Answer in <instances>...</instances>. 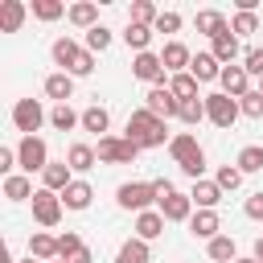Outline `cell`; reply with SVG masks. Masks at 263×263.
Here are the masks:
<instances>
[{"label":"cell","instance_id":"cell-44","mask_svg":"<svg viewBox=\"0 0 263 263\" xmlns=\"http://www.w3.org/2000/svg\"><path fill=\"white\" fill-rule=\"evenodd\" d=\"M66 74H74V78H86V74H95V53H90V49L82 45V53L74 58V66H70Z\"/></svg>","mask_w":263,"mask_h":263},{"label":"cell","instance_id":"cell-50","mask_svg":"<svg viewBox=\"0 0 263 263\" xmlns=\"http://www.w3.org/2000/svg\"><path fill=\"white\" fill-rule=\"evenodd\" d=\"M66 263H95V255H90V247H82V251H74Z\"/></svg>","mask_w":263,"mask_h":263},{"label":"cell","instance_id":"cell-41","mask_svg":"<svg viewBox=\"0 0 263 263\" xmlns=\"http://www.w3.org/2000/svg\"><path fill=\"white\" fill-rule=\"evenodd\" d=\"M82 45H86L90 53H103V49L111 45V29H107V25H95V29L82 37Z\"/></svg>","mask_w":263,"mask_h":263},{"label":"cell","instance_id":"cell-33","mask_svg":"<svg viewBox=\"0 0 263 263\" xmlns=\"http://www.w3.org/2000/svg\"><path fill=\"white\" fill-rule=\"evenodd\" d=\"M205 255H210L214 263H234V259H238V247H234L230 234H218L214 242H205Z\"/></svg>","mask_w":263,"mask_h":263},{"label":"cell","instance_id":"cell-43","mask_svg":"<svg viewBox=\"0 0 263 263\" xmlns=\"http://www.w3.org/2000/svg\"><path fill=\"white\" fill-rule=\"evenodd\" d=\"M242 70H247L251 78H263V45H251V49L242 53Z\"/></svg>","mask_w":263,"mask_h":263},{"label":"cell","instance_id":"cell-49","mask_svg":"<svg viewBox=\"0 0 263 263\" xmlns=\"http://www.w3.org/2000/svg\"><path fill=\"white\" fill-rule=\"evenodd\" d=\"M12 168H21V164H16V148H0V173L12 177Z\"/></svg>","mask_w":263,"mask_h":263},{"label":"cell","instance_id":"cell-36","mask_svg":"<svg viewBox=\"0 0 263 263\" xmlns=\"http://www.w3.org/2000/svg\"><path fill=\"white\" fill-rule=\"evenodd\" d=\"M29 12H33L37 21H45V25H49V21H58V16H66L70 8H66L62 0H33V4H29Z\"/></svg>","mask_w":263,"mask_h":263},{"label":"cell","instance_id":"cell-53","mask_svg":"<svg viewBox=\"0 0 263 263\" xmlns=\"http://www.w3.org/2000/svg\"><path fill=\"white\" fill-rule=\"evenodd\" d=\"M21 263H41V259H33V255H29V259H21Z\"/></svg>","mask_w":263,"mask_h":263},{"label":"cell","instance_id":"cell-15","mask_svg":"<svg viewBox=\"0 0 263 263\" xmlns=\"http://www.w3.org/2000/svg\"><path fill=\"white\" fill-rule=\"evenodd\" d=\"M70 181H74V168L66 160H49V168L41 173V189H49V193H66Z\"/></svg>","mask_w":263,"mask_h":263},{"label":"cell","instance_id":"cell-11","mask_svg":"<svg viewBox=\"0 0 263 263\" xmlns=\"http://www.w3.org/2000/svg\"><path fill=\"white\" fill-rule=\"evenodd\" d=\"M189 234L201 238V242H214V238L222 234V218H218V210H197V214L189 218Z\"/></svg>","mask_w":263,"mask_h":263},{"label":"cell","instance_id":"cell-13","mask_svg":"<svg viewBox=\"0 0 263 263\" xmlns=\"http://www.w3.org/2000/svg\"><path fill=\"white\" fill-rule=\"evenodd\" d=\"M45 99H53V107L58 103H70L74 99V74H66V70H53V74H45Z\"/></svg>","mask_w":263,"mask_h":263},{"label":"cell","instance_id":"cell-17","mask_svg":"<svg viewBox=\"0 0 263 263\" xmlns=\"http://www.w3.org/2000/svg\"><path fill=\"white\" fill-rule=\"evenodd\" d=\"M189 74L197 78V82H218L222 78V62L205 49V53H193V62H189Z\"/></svg>","mask_w":263,"mask_h":263},{"label":"cell","instance_id":"cell-24","mask_svg":"<svg viewBox=\"0 0 263 263\" xmlns=\"http://www.w3.org/2000/svg\"><path fill=\"white\" fill-rule=\"evenodd\" d=\"M29 255H33V259H41V263H53V259H62V251H58V238H53V234H45V230H33V238H29Z\"/></svg>","mask_w":263,"mask_h":263},{"label":"cell","instance_id":"cell-23","mask_svg":"<svg viewBox=\"0 0 263 263\" xmlns=\"http://www.w3.org/2000/svg\"><path fill=\"white\" fill-rule=\"evenodd\" d=\"M189 197H193V205L197 210H218V201H222V189H218V181H193V189H189Z\"/></svg>","mask_w":263,"mask_h":263},{"label":"cell","instance_id":"cell-8","mask_svg":"<svg viewBox=\"0 0 263 263\" xmlns=\"http://www.w3.org/2000/svg\"><path fill=\"white\" fill-rule=\"evenodd\" d=\"M62 193H49V189H37L33 193V222L37 226H45V230H53L58 222H62Z\"/></svg>","mask_w":263,"mask_h":263},{"label":"cell","instance_id":"cell-28","mask_svg":"<svg viewBox=\"0 0 263 263\" xmlns=\"http://www.w3.org/2000/svg\"><path fill=\"white\" fill-rule=\"evenodd\" d=\"M107 127H111V111H107V107H99V103H95V107H86V111H82V132H95V136L103 140V136H107Z\"/></svg>","mask_w":263,"mask_h":263},{"label":"cell","instance_id":"cell-19","mask_svg":"<svg viewBox=\"0 0 263 263\" xmlns=\"http://www.w3.org/2000/svg\"><path fill=\"white\" fill-rule=\"evenodd\" d=\"M95 201V189H90V181H82V177H74L70 185H66V193H62V205L66 210H86Z\"/></svg>","mask_w":263,"mask_h":263},{"label":"cell","instance_id":"cell-55","mask_svg":"<svg viewBox=\"0 0 263 263\" xmlns=\"http://www.w3.org/2000/svg\"><path fill=\"white\" fill-rule=\"evenodd\" d=\"M259 90H263V78H259Z\"/></svg>","mask_w":263,"mask_h":263},{"label":"cell","instance_id":"cell-4","mask_svg":"<svg viewBox=\"0 0 263 263\" xmlns=\"http://www.w3.org/2000/svg\"><path fill=\"white\" fill-rule=\"evenodd\" d=\"M16 164H21L25 177L45 173V168H49V148H45V140H41V136H21V144H16Z\"/></svg>","mask_w":263,"mask_h":263},{"label":"cell","instance_id":"cell-38","mask_svg":"<svg viewBox=\"0 0 263 263\" xmlns=\"http://www.w3.org/2000/svg\"><path fill=\"white\" fill-rule=\"evenodd\" d=\"M230 33H234V37L259 33V12H234V16H230Z\"/></svg>","mask_w":263,"mask_h":263},{"label":"cell","instance_id":"cell-7","mask_svg":"<svg viewBox=\"0 0 263 263\" xmlns=\"http://www.w3.org/2000/svg\"><path fill=\"white\" fill-rule=\"evenodd\" d=\"M132 78H140V82H148V86H168V70H164V62H160V53H136L132 58Z\"/></svg>","mask_w":263,"mask_h":263},{"label":"cell","instance_id":"cell-46","mask_svg":"<svg viewBox=\"0 0 263 263\" xmlns=\"http://www.w3.org/2000/svg\"><path fill=\"white\" fill-rule=\"evenodd\" d=\"M181 25H185V21H181V12H173V8L156 16V33H181Z\"/></svg>","mask_w":263,"mask_h":263},{"label":"cell","instance_id":"cell-32","mask_svg":"<svg viewBox=\"0 0 263 263\" xmlns=\"http://www.w3.org/2000/svg\"><path fill=\"white\" fill-rule=\"evenodd\" d=\"M49 123H53L58 132H74V127H82V115H78L70 103H58V107H49Z\"/></svg>","mask_w":263,"mask_h":263},{"label":"cell","instance_id":"cell-21","mask_svg":"<svg viewBox=\"0 0 263 263\" xmlns=\"http://www.w3.org/2000/svg\"><path fill=\"white\" fill-rule=\"evenodd\" d=\"M193 25H197V33H205L210 41H214V37H222V33L230 29V21H226L218 8H201V12L193 16Z\"/></svg>","mask_w":263,"mask_h":263},{"label":"cell","instance_id":"cell-6","mask_svg":"<svg viewBox=\"0 0 263 263\" xmlns=\"http://www.w3.org/2000/svg\"><path fill=\"white\" fill-rule=\"evenodd\" d=\"M238 115H242L238 99H230V95H222V90L205 95V119H210L214 127H234V119H238Z\"/></svg>","mask_w":263,"mask_h":263},{"label":"cell","instance_id":"cell-31","mask_svg":"<svg viewBox=\"0 0 263 263\" xmlns=\"http://www.w3.org/2000/svg\"><path fill=\"white\" fill-rule=\"evenodd\" d=\"M234 164H238V173H242V177H251V173H263V144H247V148H238Z\"/></svg>","mask_w":263,"mask_h":263},{"label":"cell","instance_id":"cell-2","mask_svg":"<svg viewBox=\"0 0 263 263\" xmlns=\"http://www.w3.org/2000/svg\"><path fill=\"white\" fill-rule=\"evenodd\" d=\"M115 205L119 210H132V214H144L156 205V185L152 181H123L115 189Z\"/></svg>","mask_w":263,"mask_h":263},{"label":"cell","instance_id":"cell-25","mask_svg":"<svg viewBox=\"0 0 263 263\" xmlns=\"http://www.w3.org/2000/svg\"><path fill=\"white\" fill-rule=\"evenodd\" d=\"M115 263H152V247L144 242V238H127L119 251H115Z\"/></svg>","mask_w":263,"mask_h":263},{"label":"cell","instance_id":"cell-40","mask_svg":"<svg viewBox=\"0 0 263 263\" xmlns=\"http://www.w3.org/2000/svg\"><path fill=\"white\" fill-rule=\"evenodd\" d=\"M214 181H218L222 193H234V189L242 185V173H238V164H222V168L214 173Z\"/></svg>","mask_w":263,"mask_h":263},{"label":"cell","instance_id":"cell-47","mask_svg":"<svg viewBox=\"0 0 263 263\" xmlns=\"http://www.w3.org/2000/svg\"><path fill=\"white\" fill-rule=\"evenodd\" d=\"M242 214H247L251 222H263V189H259V193H251V197L242 201Z\"/></svg>","mask_w":263,"mask_h":263},{"label":"cell","instance_id":"cell-45","mask_svg":"<svg viewBox=\"0 0 263 263\" xmlns=\"http://www.w3.org/2000/svg\"><path fill=\"white\" fill-rule=\"evenodd\" d=\"M86 242H82V234L78 230H66V234H58V251H62V259H70L74 251H82Z\"/></svg>","mask_w":263,"mask_h":263},{"label":"cell","instance_id":"cell-1","mask_svg":"<svg viewBox=\"0 0 263 263\" xmlns=\"http://www.w3.org/2000/svg\"><path fill=\"white\" fill-rule=\"evenodd\" d=\"M123 136L132 140V144H140V148H168V123L164 119H156L148 107H136L132 115H127V127H123Z\"/></svg>","mask_w":263,"mask_h":263},{"label":"cell","instance_id":"cell-35","mask_svg":"<svg viewBox=\"0 0 263 263\" xmlns=\"http://www.w3.org/2000/svg\"><path fill=\"white\" fill-rule=\"evenodd\" d=\"M197 86H201V82H197L193 74H173V78H168V90L177 95V103H189V99H201V95H197Z\"/></svg>","mask_w":263,"mask_h":263},{"label":"cell","instance_id":"cell-18","mask_svg":"<svg viewBox=\"0 0 263 263\" xmlns=\"http://www.w3.org/2000/svg\"><path fill=\"white\" fill-rule=\"evenodd\" d=\"M197 152H205V148L197 144V136H193V132H177V136L168 140V156H173L177 164H185V160H193Z\"/></svg>","mask_w":263,"mask_h":263},{"label":"cell","instance_id":"cell-9","mask_svg":"<svg viewBox=\"0 0 263 263\" xmlns=\"http://www.w3.org/2000/svg\"><path fill=\"white\" fill-rule=\"evenodd\" d=\"M144 107L156 115V119H177L181 115V103H177V95L168 90V86H148V95H144Z\"/></svg>","mask_w":263,"mask_h":263},{"label":"cell","instance_id":"cell-14","mask_svg":"<svg viewBox=\"0 0 263 263\" xmlns=\"http://www.w3.org/2000/svg\"><path fill=\"white\" fill-rule=\"evenodd\" d=\"M222 95H230V99H242V95H251V74L242 70V66H222Z\"/></svg>","mask_w":263,"mask_h":263},{"label":"cell","instance_id":"cell-22","mask_svg":"<svg viewBox=\"0 0 263 263\" xmlns=\"http://www.w3.org/2000/svg\"><path fill=\"white\" fill-rule=\"evenodd\" d=\"M78 53H82V41H74V37H58V41L49 45V58H53L58 70H70Z\"/></svg>","mask_w":263,"mask_h":263},{"label":"cell","instance_id":"cell-34","mask_svg":"<svg viewBox=\"0 0 263 263\" xmlns=\"http://www.w3.org/2000/svg\"><path fill=\"white\" fill-rule=\"evenodd\" d=\"M152 33H156V29H148V25H132V21H127V29H123V41H127V49H136V53H148V45H152Z\"/></svg>","mask_w":263,"mask_h":263},{"label":"cell","instance_id":"cell-29","mask_svg":"<svg viewBox=\"0 0 263 263\" xmlns=\"http://www.w3.org/2000/svg\"><path fill=\"white\" fill-rule=\"evenodd\" d=\"M66 164H70L74 173H90V168L99 164V156H95V148H90V144H70V152H66Z\"/></svg>","mask_w":263,"mask_h":263},{"label":"cell","instance_id":"cell-51","mask_svg":"<svg viewBox=\"0 0 263 263\" xmlns=\"http://www.w3.org/2000/svg\"><path fill=\"white\" fill-rule=\"evenodd\" d=\"M255 259H259V263H263V234H259V238H255Z\"/></svg>","mask_w":263,"mask_h":263},{"label":"cell","instance_id":"cell-30","mask_svg":"<svg viewBox=\"0 0 263 263\" xmlns=\"http://www.w3.org/2000/svg\"><path fill=\"white\" fill-rule=\"evenodd\" d=\"M33 181L25 177V173H12V177H4V197L8 201H33Z\"/></svg>","mask_w":263,"mask_h":263},{"label":"cell","instance_id":"cell-5","mask_svg":"<svg viewBox=\"0 0 263 263\" xmlns=\"http://www.w3.org/2000/svg\"><path fill=\"white\" fill-rule=\"evenodd\" d=\"M41 123H49V111H45L37 99H16V103H12V127H16L21 136H37Z\"/></svg>","mask_w":263,"mask_h":263},{"label":"cell","instance_id":"cell-54","mask_svg":"<svg viewBox=\"0 0 263 263\" xmlns=\"http://www.w3.org/2000/svg\"><path fill=\"white\" fill-rule=\"evenodd\" d=\"M53 263H66V259H53Z\"/></svg>","mask_w":263,"mask_h":263},{"label":"cell","instance_id":"cell-27","mask_svg":"<svg viewBox=\"0 0 263 263\" xmlns=\"http://www.w3.org/2000/svg\"><path fill=\"white\" fill-rule=\"evenodd\" d=\"M210 53H214V58H218L222 66H234V58H238L242 49H238V37H234V33L226 29L222 37H214V41H210Z\"/></svg>","mask_w":263,"mask_h":263},{"label":"cell","instance_id":"cell-12","mask_svg":"<svg viewBox=\"0 0 263 263\" xmlns=\"http://www.w3.org/2000/svg\"><path fill=\"white\" fill-rule=\"evenodd\" d=\"M160 62H164V70H168V78H173V74H189L193 53H189V45H185V41H168V45L160 49Z\"/></svg>","mask_w":263,"mask_h":263},{"label":"cell","instance_id":"cell-39","mask_svg":"<svg viewBox=\"0 0 263 263\" xmlns=\"http://www.w3.org/2000/svg\"><path fill=\"white\" fill-rule=\"evenodd\" d=\"M185 127H197L201 119H205V95L201 99H189V103H181V115H177Z\"/></svg>","mask_w":263,"mask_h":263},{"label":"cell","instance_id":"cell-37","mask_svg":"<svg viewBox=\"0 0 263 263\" xmlns=\"http://www.w3.org/2000/svg\"><path fill=\"white\" fill-rule=\"evenodd\" d=\"M156 4L152 0H132V12H127V21L132 25H148V29H156Z\"/></svg>","mask_w":263,"mask_h":263},{"label":"cell","instance_id":"cell-52","mask_svg":"<svg viewBox=\"0 0 263 263\" xmlns=\"http://www.w3.org/2000/svg\"><path fill=\"white\" fill-rule=\"evenodd\" d=\"M234 263H259V259H255V255H238Z\"/></svg>","mask_w":263,"mask_h":263},{"label":"cell","instance_id":"cell-42","mask_svg":"<svg viewBox=\"0 0 263 263\" xmlns=\"http://www.w3.org/2000/svg\"><path fill=\"white\" fill-rule=\"evenodd\" d=\"M238 107H242V115H247V119H263V90L242 95V99H238Z\"/></svg>","mask_w":263,"mask_h":263},{"label":"cell","instance_id":"cell-20","mask_svg":"<svg viewBox=\"0 0 263 263\" xmlns=\"http://www.w3.org/2000/svg\"><path fill=\"white\" fill-rule=\"evenodd\" d=\"M136 238H144V242H152V238H160L164 234V214L160 210H144V214H136Z\"/></svg>","mask_w":263,"mask_h":263},{"label":"cell","instance_id":"cell-26","mask_svg":"<svg viewBox=\"0 0 263 263\" xmlns=\"http://www.w3.org/2000/svg\"><path fill=\"white\" fill-rule=\"evenodd\" d=\"M66 16H70V25H74V29H86V33H90V29L99 25V4L78 0V4H70V12H66Z\"/></svg>","mask_w":263,"mask_h":263},{"label":"cell","instance_id":"cell-10","mask_svg":"<svg viewBox=\"0 0 263 263\" xmlns=\"http://www.w3.org/2000/svg\"><path fill=\"white\" fill-rule=\"evenodd\" d=\"M156 210L164 214V222H189V218L197 214V210H193V197H189V193H181V189H177V193H168L164 201H156Z\"/></svg>","mask_w":263,"mask_h":263},{"label":"cell","instance_id":"cell-16","mask_svg":"<svg viewBox=\"0 0 263 263\" xmlns=\"http://www.w3.org/2000/svg\"><path fill=\"white\" fill-rule=\"evenodd\" d=\"M25 16H29V4L25 0H4L0 4V33H21Z\"/></svg>","mask_w":263,"mask_h":263},{"label":"cell","instance_id":"cell-48","mask_svg":"<svg viewBox=\"0 0 263 263\" xmlns=\"http://www.w3.org/2000/svg\"><path fill=\"white\" fill-rule=\"evenodd\" d=\"M181 173H185L189 181H201V173H205V152H197L193 160H185V164H181Z\"/></svg>","mask_w":263,"mask_h":263},{"label":"cell","instance_id":"cell-3","mask_svg":"<svg viewBox=\"0 0 263 263\" xmlns=\"http://www.w3.org/2000/svg\"><path fill=\"white\" fill-rule=\"evenodd\" d=\"M144 148L140 144H132L127 136H103L99 144H95V156H99V164H136V156H140Z\"/></svg>","mask_w":263,"mask_h":263}]
</instances>
